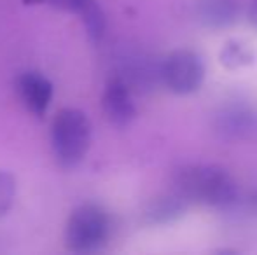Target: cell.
I'll use <instances>...</instances> for the list:
<instances>
[{
	"instance_id": "6da1fadb",
	"label": "cell",
	"mask_w": 257,
	"mask_h": 255,
	"mask_svg": "<svg viewBox=\"0 0 257 255\" xmlns=\"http://www.w3.org/2000/svg\"><path fill=\"white\" fill-rule=\"evenodd\" d=\"M175 191L189 203L224 208L236 201L238 187L229 173L215 164H189L177 171Z\"/></svg>"
},
{
	"instance_id": "7a4b0ae2",
	"label": "cell",
	"mask_w": 257,
	"mask_h": 255,
	"mask_svg": "<svg viewBox=\"0 0 257 255\" xmlns=\"http://www.w3.org/2000/svg\"><path fill=\"white\" fill-rule=\"evenodd\" d=\"M91 145V123L79 109H63L51 124V147L61 168H75L86 157Z\"/></svg>"
},
{
	"instance_id": "3957f363",
	"label": "cell",
	"mask_w": 257,
	"mask_h": 255,
	"mask_svg": "<svg viewBox=\"0 0 257 255\" xmlns=\"http://www.w3.org/2000/svg\"><path fill=\"white\" fill-rule=\"evenodd\" d=\"M110 218L100 204L86 203L72 211L65 229L67 248L77 253L96 252L107 243Z\"/></svg>"
},
{
	"instance_id": "277c9868",
	"label": "cell",
	"mask_w": 257,
	"mask_h": 255,
	"mask_svg": "<svg viewBox=\"0 0 257 255\" xmlns=\"http://www.w3.org/2000/svg\"><path fill=\"white\" fill-rule=\"evenodd\" d=\"M159 77L166 88L175 95H191L203 84V60L191 49L173 51L159 67Z\"/></svg>"
},
{
	"instance_id": "5b68a950",
	"label": "cell",
	"mask_w": 257,
	"mask_h": 255,
	"mask_svg": "<svg viewBox=\"0 0 257 255\" xmlns=\"http://www.w3.org/2000/svg\"><path fill=\"white\" fill-rule=\"evenodd\" d=\"M102 109L108 123L117 128H126L137 116V107L132 98V89L121 77L107 82L102 96Z\"/></svg>"
},
{
	"instance_id": "8992f818",
	"label": "cell",
	"mask_w": 257,
	"mask_h": 255,
	"mask_svg": "<svg viewBox=\"0 0 257 255\" xmlns=\"http://www.w3.org/2000/svg\"><path fill=\"white\" fill-rule=\"evenodd\" d=\"M18 93L25 107L37 117H42L53 100V84L37 72H27L18 79Z\"/></svg>"
},
{
	"instance_id": "52a82bcc",
	"label": "cell",
	"mask_w": 257,
	"mask_h": 255,
	"mask_svg": "<svg viewBox=\"0 0 257 255\" xmlns=\"http://www.w3.org/2000/svg\"><path fill=\"white\" fill-rule=\"evenodd\" d=\"M217 129L226 138H247L257 129V117L245 105H229L217 114Z\"/></svg>"
},
{
	"instance_id": "ba28073f",
	"label": "cell",
	"mask_w": 257,
	"mask_h": 255,
	"mask_svg": "<svg viewBox=\"0 0 257 255\" xmlns=\"http://www.w3.org/2000/svg\"><path fill=\"white\" fill-rule=\"evenodd\" d=\"M187 206H189V201L182 194L173 191L151 201L144 217L149 224H168V222H173L179 217H182L186 213Z\"/></svg>"
},
{
	"instance_id": "9c48e42d",
	"label": "cell",
	"mask_w": 257,
	"mask_h": 255,
	"mask_svg": "<svg viewBox=\"0 0 257 255\" xmlns=\"http://www.w3.org/2000/svg\"><path fill=\"white\" fill-rule=\"evenodd\" d=\"M198 18L208 28L229 27L238 18V0H200Z\"/></svg>"
},
{
	"instance_id": "30bf717a",
	"label": "cell",
	"mask_w": 257,
	"mask_h": 255,
	"mask_svg": "<svg viewBox=\"0 0 257 255\" xmlns=\"http://www.w3.org/2000/svg\"><path fill=\"white\" fill-rule=\"evenodd\" d=\"M220 63L229 70L247 67V65L254 63V51L241 42H227L220 51Z\"/></svg>"
},
{
	"instance_id": "8fae6325",
	"label": "cell",
	"mask_w": 257,
	"mask_h": 255,
	"mask_svg": "<svg viewBox=\"0 0 257 255\" xmlns=\"http://www.w3.org/2000/svg\"><path fill=\"white\" fill-rule=\"evenodd\" d=\"M82 23L86 27V32L91 37V41L98 42L102 41L103 34H105V27H107V21H105V14L102 11V7L98 6L96 0H91L84 9L79 13Z\"/></svg>"
},
{
	"instance_id": "7c38bea8",
	"label": "cell",
	"mask_w": 257,
	"mask_h": 255,
	"mask_svg": "<svg viewBox=\"0 0 257 255\" xmlns=\"http://www.w3.org/2000/svg\"><path fill=\"white\" fill-rule=\"evenodd\" d=\"M16 197V180L7 171H0V217L11 210Z\"/></svg>"
},
{
	"instance_id": "4fadbf2b",
	"label": "cell",
	"mask_w": 257,
	"mask_h": 255,
	"mask_svg": "<svg viewBox=\"0 0 257 255\" xmlns=\"http://www.w3.org/2000/svg\"><path fill=\"white\" fill-rule=\"evenodd\" d=\"M48 2L61 11H68V13L79 14L89 2H91V0H48Z\"/></svg>"
},
{
	"instance_id": "5bb4252c",
	"label": "cell",
	"mask_w": 257,
	"mask_h": 255,
	"mask_svg": "<svg viewBox=\"0 0 257 255\" xmlns=\"http://www.w3.org/2000/svg\"><path fill=\"white\" fill-rule=\"evenodd\" d=\"M248 20H250V23L254 27H257V0H252L250 11H248Z\"/></svg>"
}]
</instances>
